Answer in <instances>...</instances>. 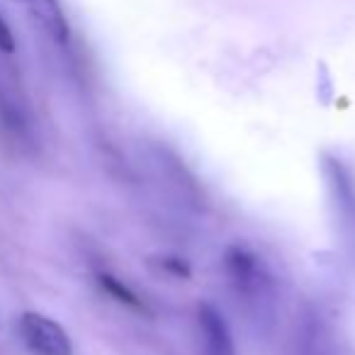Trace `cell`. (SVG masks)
Instances as JSON below:
<instances>
[{
  "label": "cell",
  "instance_id": "6da1fadb",
  "mask_svg": "<svg viewBox=\"0 0 355 355\" xmlns=\"http://www.w3.org/2000/svg\"><path fill=\"white\" fill-rule=\"evenodd\" d=\"M224 270H227V277L236 295L243 297L248 304L261 306V302L272 297L270 272H268L263 258L246 243H232L224 251Z\"/></svg>",
  "mask_w": 355,
  "mask_h": 355
},
{
  "label": "cell",
  "instance_id": "7a4b0ae2",
  "mask_svg": "<svg viewBox=\"0 0 355 355\" xmlns=\"http://www.w3.org/2000/svg\"><path fill=\"white\" fill-rule=\"evenodd\" d=\"M321 173L329 190L336 222L345 239H355V180L343 161L334 153H321Z\"/></svg>",
  "mask_w": 355,
  "mask_h": 355
},
{
  "label": "cell",
  "instance_id": "3957f363",
  "mask_svg": "<svg viewBox=\"0 0 355 355\" xmlns=\"http://www.w3.org/2000/svg\"><path fill=\"white\" fill-rule=\"evenodd\" d=\"M17 334L32 355H73L66 329L42 311H25L17 319Z\"/></svg>",
  "mask_w": 355,
  "mask_h": 355
},
{
  "label": "cell",
  "instance_id": "277c9868",
  "mask_svg": "<svg viewBox=\"0 0 355 355\" xmlns=\"http://www.w3.org/2000/svg\"><path fill=\"white\" fill-rule=\"evenodd\" d=\"M198 334L202 343V355H236V345H234L227 319L209 302L198 304Z\"/></svg>",
  "mask_w": 355,
  "mask_h": 355
},
{
  "label": "cell",
  "instance_id": "5b68a950",
  "mask_svg": "<svg viewBox=\"0 0 355 355\" xmlns=\"http://www.w3.org/2000/svg\"><path fill=\"white\" fill-rule=\"evenodd\" d=\"M27 10L35 17V22L59 44H66L71 37V27L66 20V12L59 0H25Z\"/></svg>",
  "mask_w": 355,
  "mask_h": 355
},
{
  "label": "cell",
  "instance_id": "8992f818",
  "mask_svg": "<svg viewBox=\"0 0 355 355\" xmlns=\"http://www.w3.org/2000/svg\"><path fill=\"white\" fill-rule=\"evenodd\" d=\"M98 285H100V290H103L110 300L117 302V304L129 306V309H134V311H141V314L148 311L146 304H144V300H139L137 292H134L132 287L124 285L119 277L110 275V272H98Z\"/></svg>",
  "mask_w": 355,
  "mask_h": 355
},
{
  "label": "cell",
  "instance_id": "52a82bcc",
  "mask_svg": "<svg viewBox=\"0 0 355 355\" xmlns=\"http://www.w3.org/2000/svg\"><path fill=\"white\" fill-rule=\"evenodd\" d=\"M153 263H156V266L161 268L166 275L178 277V280H190V275H193V268H190V263L185 261V258H180V256L163 253V256L153 258Z\"/></svg>",
  "mask_w": 355,
  "mask_h": 355
},
{
  "label": "cell",
  "instance_id": "ba28073f",
  "mask_svg": "<svg viewBox=\"0 0 355 355\" xmlns=\"http://www.w3.org/2000/svg\"><path fill=\"white\" fill-rule=\"evenodd\" d=\"M0 51H6V54L15 51V37H12L10 27H8V22L3 17H0Z\"/></svg>",
  "mask_w": 355,
  "mask_h": 355
}]
</instances>
